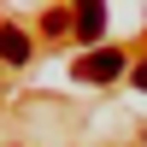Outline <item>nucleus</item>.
Masks as SVG:
<instances>
[{
	"mask_svg": "<svg viewBox=\"0 0 147 147\" xmlns=\"http://www.w3.org/2000/svg\"><path fill=\"white\" fill-rule=\"evenodd\" d=\"M77 35H82V41H100V35H106V6H100V0L77 6Z\"/></svg>",
	"mask_w": 147,
	"mask_h": 147,
	"instance_id": "2",
	"label": "nucleus"
},
{
	"mask_svg": "<svg viewBox=\"0 0 147 147\" xmlns=\"http://www.w3.org/2000/svg\"><path fill=\"white\" fill-rule=\"evenodd\" d=\"M136 82H141V88H147V59H141V71H136Z\"/></svg>",
	"mask_w": 147,
	"mask_h": 147,
	"instance_id": "4",
	"label": "nucleus"
},
{
	"mask_svg": "<svg viewBox=\"0 0 147 147\" xmlns=\"http://www.w3.org/2000/svg\"><path fill=\"white\" fill-rule=\"evenodd\" d=\"M118 71H124V53H112V47H88V53L77 59V77L82 82H112Z\"/></svg>",
	"mask_w": 147,
	"mask_h": 147,
	"instance_id": "1",
	"label": "nucleus"
},
{
	"mask_svg": "<svg viewBox=\"0 0 147 147\" xmlns=\"http://www.w3.org/2000/svg\"><path fill=\"white\" fill-rule=\"evenodd\" d=\"M0 59H6V65H24V59H30V41H24L18 30H6V24H0Z\"/></svg>",
	"mask_w": 147,
	"mask_h": 147,
	"instance_id": "3",
	"label": "nucleus"
}]
</instances>
